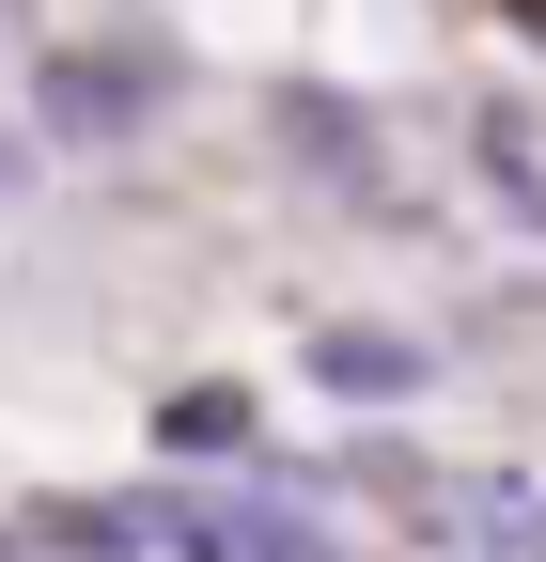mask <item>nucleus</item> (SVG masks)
<instances>
[{
	"label": "nucleus",
	"instance_id": "f257e3e1",
	"mask_svg": "<svg viewBox=\"0 0 546 562\" xmlns=\"http://www.w3.org/2000/svg\"><path fill=\"white\" fill-rule=\"evenodd\" d=\"M312 375H328V391H375V406H390V391H422L437 360H422V344H375V328H312Z\"/></svg>",
	"mask_w": 546,
	"mask_h": 562
},
{
	"label": "nucleus",
	"instance_id": "f03ea898",
	"mask_svg": "<svg viewBox=\"0 0 546 562\" xmlns=\"http://www.w3.org/2000/svg\"><path fill=\"white\" fill-rule=\"evenodd\" d=\"M47 110L94 140V125H141V79H125V63H47Z\"/></svg>",
	"mask_w": 546,
	"mask_h": 562
},
{
	"label": "nucleus",
	"instance_id": "7ed1b4c3",
	"mask_svg": "<svg viewBox=\"0 0 546 562\" xmlns=\"http://www.w3.org/2000/svg\"><path fill=\"white\" fill-rule=\"evenodd\" d=\"M235 531H250V562H328V547H312L297 516H235Z\"/></svg>",
	"mask_w": 546,
	"mask_h": 562
}]
</instances>
